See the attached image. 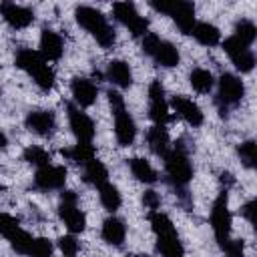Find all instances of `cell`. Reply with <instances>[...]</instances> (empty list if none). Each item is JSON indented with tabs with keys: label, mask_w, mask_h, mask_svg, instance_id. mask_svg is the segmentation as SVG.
Listing matches in <instances>:
<instances>
[{
	"label": "cell",
	"mask_w": 257,
	"mask_h": 257,
	"mask_svg": "<svg viewBox=\"0 0 257 257\" xmlns=\"http://www.w3.org/2000/svg\"><path fill=\"white\" fill-rule=\"evenodd\" d=\"M70 90H72V96L76 100V106H90L96 100V94H98L96 84L90 78H82V76L72 78Z\"/></svg>",
	"instance_id": "cell-20"
},
{
	"label": "cell",
	"mask_w": 257,
	"mask_h": 257,
	"mask_svg": "<svg viewBox=\"0 0 257 257\" xmlns=\"http://www.w3.org/2000/svg\"><path fill=\"white\" fill-rule=\"evenodd\" d=\"M237 153H239V157H241V161H243V165H245L247 169H253V167H255V159H257L255 141H245V143H241L239 149H237Z\"/></svg>",
	"instance_id": "cell-34"
},
{
	"label": "cell",
	"mask_w": 257,
	"mask_h": 257,
	"mask_svg": "<svg viewBox=\"0 0 257 257\" xmlns=\"http://www.w3.org/2000/svg\"><path fill=\"white\" fill-rule=\"evenodd\" d=\"M229 189H221L211 209V225L215 231V239L223 249L231 241V211H229Z\"/></svg>",
	"instance_id": "cell-6"
},
{
	"label": "cell",
	"mask_w": 257,
	"mask_h": 257,
	"mask_svg": "<svg viewBox=\"0 0 257 257\" xmlns=\"http://www.w3.org/2000/svg\"><path fill=\"white\" fill-rule=\"evenodd\" d=\"M149 116L155 124H163L171 120L169 114V104L165 100V88L161 80H153L149 86Z\"/></svg>",
	"instance_id": "cell-11"
},
{
	"label": "cell",
	"mask_w": 257,
	"mask_h": 257,
	"mask_svg": "<svg viewBox=\"0 0 257 257\" xmlns=\"http://www.w3.org/2000/svg\"><path fill=\"white\" fill-rule=\"evenodd\" d=\"M112 14L122 26H126L131 30L133 36H145L149 32V20L143 18L137 12L133 2H116V4H112Z\"/></svg>",
	"instance_id": "cell-10"
},
{
	"label": "cell",
	"mask_w": 257,
	"mask_h": 257,
	"mask_svg": "<svg viewBox=\"0 0 257 257\" xmlns=\"http://www.w3.org/2000/svg\"><path fill=\"white\" fill-rule=\"evenodd\" d=\"M257 201L255 199H251V201H247L243 207H241V213H243V217L251 223V225H255V213H257Z\"/></svg>",
	"instance_id": "cell-38"
},
{
	"label": "cell",
	"mask_w": 257,
	"mask_h": 257,
	"mask_svg": "<svg viewBox=\"0 0 257 257\" xmlns=\"http://www.w3.org/2000/svg\"><path fill=\"white\" fill-rule=\"evenodd\" d=\"M191 34H193V36L197 38V42H201L203 46H215V44H219V40H221L219 28L213 26V24H209V22H195Z\"/></svg>",
	"instance_id": "cell-25"
},
{
	"label": "cell",
	"mask_w": 257,
	"mask_h": 257,
	"mask_svg": "<svg viewBox=\"0 0 257 257\" xmlns=\"http://www.w3.org/2000/svg\"><path fill=\"white\" fill-rule=\"evenodd\" d=\"M135 257H147V255H135Z\"/></svg>",
	"instance_id": "cell-41"
},
{
	"label": "cell",
	"mask_w": 257,
	"mask_h": 257,
	"mask_svg": "<svg viewBox=\"0 0 257 257\" xmlns=\"http://www.w3.org/2000/svg\"><path fill=\"white\" fill-rule=\"evenodd\" d=\"M143 52L149 54L157 64L167 66V68L177 66L179 60H181L179 50H177L169 40H163V38H159V36L153 34V32H147V34L143 36Z\"/></svg>",
	"instance_id": "cell-7"
},
{
	"label": "cell",
	"mask_w": 257,
	"mask_h": 257,
	"mask_svg": "<svg viewBox=\"0 0 257 257\" xmlns=\"http://www.w3.org/2000/svg\"><path fill=\"white\" fill-rule=\"evenodd\" d=\"M147 143L149 149L157 155V157H165L171 149V141H169V133L163 124H153L147 133Z\"/></svg>",
	"instance_id": "cell-21"
},
{
	"label": "cell",
	"mask_w": 257,
	"mask_h": 257,
	"mask_svg": "<svg viewBox=\"0 0 257 257\" xmlns=\"http://www.w3.org/2000/svg\"><path fill=\"white\" fill-rule=\"evenodd\" d=\"M66 183V169L64 167H42L36 171L34 175V187L38 191H54V189H62Z\"/></svg>",
	"instance_id": "cell-16"
},
{
	"label": "cell",
	"mask_w": 257,
	"mask_h": 257,
	"mask_svg": "<svg viewBox=\"0 0 257 257\" xmlns=\"http://www.w3.org/2000/svg\"><path fill=\"white\" fill-rule=\"evenodd\" d=\"M76 22L102 46V48H110L116 40V34L112 30V26L108 24L106 16L102 12H98L96 8H90V6H78L76 12Z\"/></svg>",
	"instance_id": "cell-3"
},
{
	"label": "cell",
	"mask_w": 257,
	"mask_h": 257,
	"mask_svg": "<svg viewBox=\"0 0 257 257\" xmlns=\"http://www.w3.org/2000/svg\"><path fill=\"white\" fill-rule=\"evenodd\" d=\"M235 38H239L245 46H251L253 42H255V38H257V28H255V24L251 22V20H239L237 24H235V34H233Z\"/></svg>",
	"instance_id": "cell-30"
},
{
	"label": "cell",
	"mask_w": 257,
	"mask_h": 257,
	"mask_svg": "<svg viewBox=\"0 0 257 257\" xmlns=\"http://www.w3.org/2000/svg\"><path fill=\"white\" fill-rule=\"evenodd\" d=\"M58 247H60L64 257H74L78 253V241L74 235H62L58 239Z\"/></svg>",
	"instance_id": "cell-35"
},
{
	"label": "cell",
	"mask_w": 257,
	"mask_h": 257,
	"mask_svg": "<svg viewBox=\"0 0 257 257\" xmlns=\"http://www.w3.org/2000/svg\"><path fill=\"white\" fill-rule=\"evenodd\" d=\"M143 205L147 207V209H151V211H157L159 207H161V197H159V193L157 191H145V195H143Z\"/></svg>",
	"instance_id": "cell-37"
},
{
	"label": "cell",
	"mask_w": 257,
	"mask_h": 257,
	"mask_svg": "<svg viewBox=\"0 0 257 257\" xmlns=\"http://www.w3.org/2000/svg\"><path fill=\"white\" fill-rule=\"evenodd\" d=\"M106 78L118 86V88H128L133 84V72L124 60H112L106 66Z\"/></svg>",
	"instance_id": "cell-22"
},
{
	"label": "cell",
	"mask_w": 257,
	"mask_h": 257,
	"mask_svg": "<svg viewBox=\"0 0 257 257\" xmlns=\"http://www.w3.org/2000/svg\"><path fill=\"white\" fill-rule=\"evenodd\" d=\"M163 159H165V171L169 183L175 187L179 197L187 201V185L193 179V165L189 161V151L183 145V141H179L173 149H169V153Z\"/></svg>",
	"instance_id": "cell-1"
},
{
	"label": "cell",
	"mask_w": 257,
	"mask_h": 257,
	"mask_svg": "<svg viewBox=\"0 0 257 257\" xmlns=\"http://www.w3.org/2000/svg\"><path fill=\"white\" fill-rule=\"evenodd\" d=\"M26 255L28 257H50L52 255V241L46 237H34Z\"/></svg>",
	"instance_id": "cell-32"
},
{
	"label": "cell",
	"mask_w": 257,
	"mask_h": 257,
	"mask_svg": "<svg viewBox=\"0 0 257 257\" xmlns=\"http://www.w3.org/2000/svg\"><path fill=\"white\" fill-rule=\"evenodd\" d=\"M66 114H68V122L70 128L74 133V137L78 139V143H90L94 137V122L92 118L80 110V106L68 102L66 104Z\"/></svg>",
	"instance_id": "cell-12"
},
{
	"label": "cell",
	"mask_w": 257,
	"mask_h": 257,
	"mask_svg": "<svg viewBox=\"0 0 257 257\" xmlns=\"http://www.w3.org/2000/svg\"><path fill=\"white\" fill-rule=\"evenodd\" d=\"M114 135H116V143L120 147H131L137 139V124L135 118L128 114V110L124 106L114 108Z\"/></svg>",
	"instance_id": "cell-14"
},
{
	"label": "cell",
	"mask_w": 257,
	"mask_h": 257,
	"mask_svg": "<svg viewBox=\"0 0 257 257\" xmlns=\"http://www.w3.org/2000/svg\"><path fill=\"white\" fill-rule=\"evenodd\" d=\"M223 48L225 52L229 54V58L233 60L235 68L241 70V72H251L253 66H255V54L251 52L249 46H245L239 38L235 36H229L225 42H223Z\"/></svg>",
	"instance_id": "cell-13"
},
{
	"label": "cell",
	"mask_w": 257,
	"mask_h": 257,
	"mask_svg": "<svg viewBox=\"0 0 257 257\" xmlns=\"http://www.w3.org/2000/svg\"><path fill=\"white\" fill-rule=\"evenodd\" d=\"M20 221L12 215H6V213H0V235L4 239H12L18 231H20Z\"/></svg>",
	"instance_id": "cell-33"
},
{
	"label": "cell",
	"mask_w": 257,
	"mask_h": 257,
	"mask_svg": "<svg viewBox=\"0 0 257 257\" xmlns=\"http://www.w3.org/2000/svg\"><path fill=\"white\" fill-rule=\"evenodd\" d=\"M98 197H100V203L104 205V209L110 211V213H114L122 203L118 189L114 185H110V183H104V185L98 187Z\"/></svg>",
	"instance_id": "cell-29"
},
{
	"label": "cell",
	"mask_w": 257,
	"mask_h": 257,
	"mask_svg": "<svg viewBox=\"0 0 257 257\" xmlns=\"http://www.w3.org/2000/svg\"><path fill=\"white\" fill-rule=\"evenodd\" d=\"M149 221L153 233L157 235V251L161 253V257H185V249L175 231L173 221L161 211H151Z\"/></svg>",
	"instance_id": "cell-2"
},
{
	"label": "cell",
	"mask_w": 257,
	"mask_h": 257,
	"mask_svg": "<svg viewBox=\"0 0 257 257\" xmlns=\"http://www.w3.org/2000/svg\"><path fill=\"white\" fill-rule=\"evenodd\" d=\"M171 106L187 124H191V126H201L203 124V112L197 106V102H193L191 98H187L183 94L173 96L171 98Z\"/></svg>",
	"instance_id": "cell-18"
},
{
	"label": "cell",
	"mask_w": 257,
	"mask_h": 257,
	"mask_svg": "<svg viewBox=\"0 0 257 257\" xmlns=\"http://www.w3.org/2000/svg\"><path fill=\"white\" fill-rule=\"evenodd\" d=\"M6 145H8V137L0 131V149H6Z\"/></svg>",
	"instance_id": "cell-40"
},
{
	"label": "cell",
	"mask_w": 257,
	"mask_h": 257,
	"mask_svg": "<svg viewBox=\"0 0 257 257\" xmlns=\"http://www.w3.org/2000/svg\"><path fill=\"white\" fill-rule=\"evenodd\" d=\"M189 82H191L193 90H197L199 94H207V92L213 90L215 78H213V74H211L209 70H205V68H195V70L191 72V76H189Z\"/></svg>",
	"instance_id": "cell-28"
},
{
	"label": "cell",
	"mask_w": 257,
	"mask_h": 257,
	"mask_svg": "<svg viewBox=\"0 0 257 257\" xmlns=\"http://www.w3.org/2000/svg\"><path fill=\"white\" fill-rule=\"evenodd\" d=\"M245 94V86L241 82L239 76L231 74V72H225L221 74L219 78V90H217V104H219V110H221V116L227 114V108L237 104Z\"/></svg>",
	"instance_id": "cell-9"
},
{
	"label": "cell",
	"mask_w": 257,
	"mask_h": 257,
	"mask_svg": "<svg viewBox=\"0 0 257 257\" xmlns=\"http://www.w3.org/2000/svg\"><path fill=\"white\" fill-rule=\"evenodd\" d=\"M233 183H235V179H233L231 173H221V185H223V189H229Z\"/></svg>",
	"instance_id": "cell-39"
},
{
	"label": "cell",
	"mask_w": 257,
	"mask_h": 257,
	"mask_svg": "<svg viewBox=\"0 0 257 257\" xmlns=\"http://www.w3.org/2000/svg\"><path fill=\"white\" fill-rule=\"evenodd\" d=\"M124 235H126V227H124V223L118 217H108L102 223V239L108 245L120 247L122 241H124Z\"/></svg>",
	"instance_id": "cell-23"
},
{
	"label": "cell",
	"mask_w": 257,
	"mask_h": 257,
	"mask_svg": "<svg viewBox=\"0 0 257 257\" xmlns=\"http://www.w3.org/2000/svg\"><path fill=\"white\" fill-rule=\"evenodd\" d=\"M84 181L90 183V185H94L96 189H98L100 185L108 183V171H106V167H104L96 157L84 165Z\"/></svg>",
	"instance_id": "cell-27"
},
{
	"label": "cell",
	"mask_w": 257,
	"mask_h": 257,
	"mask_svg": "<svg viewBox=\"0 0 257 257\" xmlns=\"http://www.w3.org/2000/svg\"><path fill=\"white\" fill-rule=\"evenodd\" d=\"M128 167H131L133 177H135L137 181H141V183L153 185V183H157V179H159L157 171L153 169V165H151L147 159H141V157L128 159Z\"/></svg>",
	"instance_id": "cell-24"
},
{
	"label": "cell",
	"mask_w": 257,
	"mask_h": 257,
	"mask_svg": "<svg viewBox=\"0 0 257 257\" xmlns=\"http://www.w3.org/2000/svg\"><path fill=\"white\" fill-rule=\"evenodd\" d=\"M60 155L66 157V159H70L72 163L84 167L88 161L94 159V147H92L90 143H78V145H74V147H70V149H62Z\"/></svg>",
	"instance_id": "cell-26"
},
{
	"label": "cell",
	"mask_w": 257,
	"mask_h": 257,
	"mask_svg": "<svg viewBox=\"0 0 257 257\" xmlns=\"http://www.w3.org/2000/svg\"><path fill=\"white\" fill-rule=\"evenodd\" d=\"M227 257H245V249H243V241L241 239H231L225 247H223Z\"/></svg>",
	"instance_id": "cell-36"
},
{
	"label": "cell",
	"mask_w": 257,
	"mask_h": 257,
	"mask_svg": "<svg viewBox=\"0 0 257 257\" xmlns=\"http://www.w3.org/2000/svg\"><path fill=\"white\" fill-rule=\"evenodd\" d=\"M64 50V42L62 36L50 28H42L40 34V56L44 60H58L62 56Z\"/></svg>",
	"instance_id": "cell-19"
},
{
	"label": "cell",
	"mask_w": 257,
	"mask_h": 257,
	"mask_svg": "<svg viewBox=\"0 0 257 257\" xmlns=\"http://www.w3.org/2000/svg\"><path fill=\"white\" fill-rule=\"evenodd\" d=\"M24 161L30 163V165H34V167H38V169H42V167H48L50 165V155L44 149L32 145V147L24 149Z\"/></svg>",
	"instance_id": "cell-31"
},
{
	"label": "cell",
	"mask_w": 257,
	"mask_h": 257,
	"mask_svg": "<svg viewBox=\"0 0 257 257\" xmlns=\"http://www.w3.org/2000/svg\"><path fill=\"white\" fill-rule=\"evenodd\" d=\"M58 215L62 219V223L66 225V229L74 235L84 231L86 227V217L84 213L78 209V199L74 191H64L60 195V207H58Z\"/></svg>",
	"instance_id": "cell-8"
},
{
	"label": "cell",
	"mask_w": 257,
	"mask_h": 257,
	"mask_svg": "<svg viewBox=\"0 0 257 257\" xmlns=\"http://www.w3.org/2000/svg\"><path fill=\"white\" fill-rule=\"evenodd\" d=\"M26 128L38 137H50L56 128V116L52 110H44V108H36L30 110L26 114Z\"/></svg>",
	"instance_id": "cell-15"
},
{
	"label": "cell",
	"mask_w": 257,
	"mask_h": 257,
	"mask_svg": "<svg viewBox=\"0 0 257 257\" xmlns=\"http://www.w3.org/2000/svg\"><path fill=\"white\" fill-rule=\"evenodd\" d=\"M16 66L20 70H24L26 74H30L34 78V82L38 84L40 90L48 92L54 86V70L46 64V60L40 56V52L30 50V48H22L16 52Z\"/></svg>",
	"instance_id": "cell-4"
},
{
	"label": "cell",
	"mask_w": 257,
	"mask_h": 257,
	"mask_svg": "<svg viewBox=\"0 0 257 257\" xmlns=\"http://www.w3.org/2000/svg\"><path fill=\"white\" fill-rule=\"evenodd\" d=\"M0 16L16 30L26 28L34 22V12L30 8L18 6V4H12V2H2L0 4Z\"/></svg>",
	"instance_id": "cell-17"
},
{
	"label": "cell",
	"mask_w": 257,
	"mask_h": 257,
	"mask_svg": "<svg viewBox=\"0 0 257 257\" xmlns=\"http://www.w3.org/2000/svg\"><path fill=\"white\" fill-rule=\"evenodd\" d=\"M151 6L157 12H163V14L171 16L173 22L177 24V28L183 34H191L193 32V26H195V6L191 2H185V0H173V2L151 0Z\"/></svg>",
	"instance_id": "cell-5"
}]
</instances>
